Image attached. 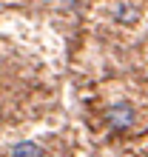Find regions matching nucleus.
Returning a JSON list of instances; mask_svg holds the SVG:
<instances>
[{
	"label": "nucleus",
	"instance_id": "f257e3e1",
	"mask_svg": "<svg viewBox=\"0 0 148 157\" xmlns=\"http://www.w3.org/2000/svg\"><path fill=\"white\" fill-rule=\"evenodd\" d=\"M105 120L111 128H128L134 123V106L131 103H114L105 112Z\"/></svg>",
	"mask_w": 148,
	"mask_h": 157
},
{
	"label": "nucleus",
	"instance_id": "7ed1b4c3",
	"mask_svg": "<svg viewBox=\"0 0 148 157\" xmlns=\"http://www.w3.org/2000/svg\"><path fill=\"white\" fill-rule=\"evenodd\" d=\"M137 17H140V9L131 6V3H123V6L117 9V20L120 23H134Z\"/></svg>",
	"mask_w": 148,
	"mask_h": 157
},
{
	"label": "nucleus",
	"instance_id": "f03ea898",
	"mask_svg": "<svg viewBox=\"0 0 148 157\" xmlns=\"http://www.w3.org/2000/svg\"><path fill=\"white\" fill-rule=\"evenodd\" d=\"M12 157H43V149L31 140H23L12 146Z\"/></svg>",
	"mask_w": 148,
	"mask_h": 157
}]
</instances>
